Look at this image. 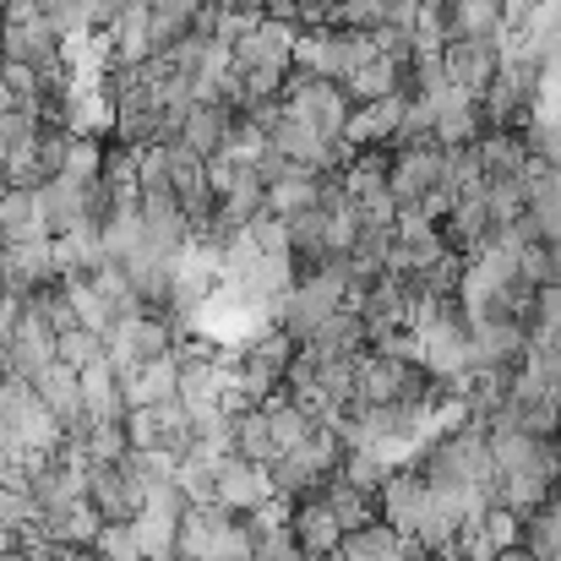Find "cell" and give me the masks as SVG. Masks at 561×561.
Masks as SVG:
<instances>
[{"label":"cell","mask_w":561,"mask_h":561,"mask_svg":"<svg viewBox=\"0 0 561 561\" xmlns=\"http://www.w3.org/2000/svg\"><path fill=\"white\" fill-rule=\"evenodd\" d=\"M442 5H453V0H442Z\"/></svg>","instance_id":"cell-38"},{"label":"cell","mask_w":561,"mask_h":561,"mask_svg":"<svg viewBox=\"0 0 561 561\" xmlns=\"http://www.w3.org/2000/svg\"><path fill=\"white\" fill-rule=\"evenodd\" d=\"M496 66H502V55H496L491 38H453V44L442 49V71H447V82L463 88V93H474V99L491 88Z\"/></svg>","instance_id":"cell-9"},{"label":"cell","mask_w":561,"mask_h":561,"mask_svg":"<svg viewBox=\"0 0 561 561\" xmlns=\"http://www.w3.org/2000/svg\"><path fill=\"white\" fill-rule=\"evenodd\" d=\"M0 110H16V99L5 93V55H0Z\"/></svg>","instance_id":"cell-33"},{"label":"cell","mask_w":561,"mask_h":561,"mask_svg":"<svg viewBox=\"0 0 561 561\" xmlns=\"http://www.w3.org/2000/svg\"><path fill=\"white\" fill-rule=\"evenodd\" d=\"M339 88L350 93V104H376V99H387V93H398V88H403V66H398V60H387V55H371V60H366V66H355Z\"/></svg>","instance_id":"cell-18"},{"label":"cell","mask_w":561,"mask_h":561,"mask_svg":"<svg viewBox=\"0 0 561 561\" xmlns=\"http://www.w3.org/2000/svg\"><path fill=\"white\" fill-rule=\"evenodd\" d=\"M148 491L126 474V463H93L88 469V507L104 518V524H131L142 513Z\"/></svg>","instance_id":"cell-4"},{"label":"cell","mask_w":561,"mask_h":561,"mask_svg":"<svg viewBox=\"0 0 561 561\" xmlns=\"http://www.w3.org/2000/svg\"><path fill=\"white\" fill-rule=\"evenodd\" d=\"M245 229H251V240H256L262 256H289V229H284V218L262 213V218H251Z\"/></svg>","instance_id":"cell-31"},{"label":"cell","mask_w":561,"mask_h":561,"mask_svg":"<svg viewBox=\"0 0 561 561\" xmlns=\"http://www.w3.org/2000/svg\"><path fill=\"white\" fill-rule=\"evenodd\" d=\"M5 474H11V463H5V453H0V485H5Z\"/></svg>","instance_id":"cell-35"},{"label":"cell","mask_w":561,"mask_h":561,"mask_svg":"<svg viewBox=\"0 0 561 561\" xmlns=\"http://www.w3.org/2000/svg\"><path fill=\"white\" fill-rule=\"evenodd\" d=\"M295 22H278V16H262L240 44H234V77L245 71H284L289 77V55H295Z\"/></svg>","instance_id":"cell-3"},{"label":"cell","mask_w":561,"mask_h":561,"mask_svg":"<svg viewBox=\"0 0 561 561\" xmlns=\"http://www.w3.org/2000/svg\"><path fill=\"white\" fill-rule=\"evenodd\" d=\"M403 546H409V540H403V535H392V529L376 518V524H366V529L344 535V546H339L328 561H398L403 557Z\"/></svg>","instance_id":"cell-19"},{"label":"cell","mask_w":561,"mask_h":561,"mask_svg":"<svg viewBox=\"0 0 561 561\" xmlns=\"http://www.w3.org/2000/svg\"><path fill=\"white\" fill-rule=\"evenodd\" d=\"M289 518H295V502L289 496H267L262 507L245 513V529L251 535H273V529H289Z\"/></svg>","instance_id":"cell-30"},{"label":"cell","mask_w":561,"mask_h":561,"mask_svg":"<svg viewBox=\"0 0 561 561\" xmlns=\"http://www.w3.org/2000/svg\"><path fill=\"white\" fill-rule=\"evenodd\" d=\"M409 99H414V93L398 88V93H387V99H376V104H355L350 121H344V142H350L355 153L387 148V142L398 137V121H403V104H409Z\"/></svg>","instance_id":"cell-7"},{"label":"cell","mask_w":561,"mask_h":561,"mask_svg":"<svg viewBox=\"0 0 561 561\" xmlns=\"http://www.w3.org/2000/svg\"><path fill=\"white\" fill-rule=\"evenodd\" d=\"M38 234H49L38 218V191L0 186V240L16 245V240H38Z\"/></svg>","instance_id":"cell-17"},{"label":"cell","mask_w":561,"mask_h":561,"mask_svg":"<svg viewBox=\"0 0 561 561\" xmlns=\"http://www.w3.org/2000/svg\"><path fill=\"white\" fill-rule=\"evenodd\" d=\"M502 0H453L447 5V44L453 38H496Z\"/></svg>","instance_id":"cell-21"},{"label":"cell","mask_w":561,"mask_h":561,"mask_svg":"<svg viewBox=\"0 0 561 561\" xmlns=\"http://www.w3.org/2000/svg\"><path fill=\"white\" fill-rule=\"evenodd\" d=\"M436 186H442V148L392 153V164H387V196H392L398 207H420Z\"/></svg>","instance_id":"cell-8"},{"label":"cell","mask_w":561,"mask_h":561,"mask_svg":"<svg viewBox=\"0 0 561 561\" xmlns=\"http://www.w3.org/2000/svg\"><path fill=\"white\" fill-rule=\"evenodd\" d=\"M44 366H55V333L44 328L38 311L22 306V317L11 328V344H5V360H0V376L5 381H33Z\"/></svg>","instance_id":"cell-5"},{"label":"cell","mask_w":561,"mask_h":561,"mask_svg":"<svg viewBox=\"0 0 561 561\" xmlns=\"http://www.w3.org/2000/svg\"><path fill=\"white\" fill-rule=\"evenodd\" d=\"M317 196H322V175H311V170H295V164H289V175H278L273 186L262 191V207H267L273 218H295V213H311V207H317Z\"/></svg>","instance_id":"cell-16"},{"label":"cell","mask_w":561,"mask_h":561,"mask_svg":"<svg viewBox=\"0 0 561 561\" xmlns=\"http://www.w3.org/2000/svg\"><path fill=\"white\" fill-rule=\"evenodd\" d=\"M518 137H524V148H529L535 159H546L551 170H561V115L551 126H524Z\"/></svg>","instance_id":"cell-32"},{"label":"cell","mask_w":561,"mask_h":561,"mask_svg":"<svg viewBox=\"0 0 561 561\" xmlns=\"http://www.w3.org/2000/svg\"><path fill=\"white\" fill-rule=\"evenodd\" d=\"M267 496H273V480H267V469H262V463L224 458V463L213 469V502H218L224 513L245 518V513H251V507H262Z\"/></svg>","instance_id":"cell-6"},{"label":"cell","mask_w":561,"mask_h":561,"mask_svg":"<svg viewBox=\"0 0 561 561\" xmlns=\"http://www.w3.org/2000/svg\"><path fill=\"white\" fill-rule=\"evenodd\" d=\"M38 218L49 234H71L77 224H88V186H71V181H44L38 186Z\"/></svg>","instance_id":"cell-13"},{"label":"cell","mask_w":561,"mask_h":561,"mask_svg":"<svg viewBox=\"0 0 561 561\" xmlns=\"http://www.w3.org/2000/svg\"><path fill=\"white\" fill-rule=\"evenodd\" d=\"M99 561H142L137 557V540H131V529L126 524H104L99 535H93V546H88Z\"/></svg>","instance_id":"cell-29"},{"label":"cell","mask_w":561,"mask_h":561,"mask_svg":"<svg viewBox=\"0 0 561 561\" xmlns=\"http://www.w3.org/2000/svg\"><path fill=\"white\" fill-rule=\"evenodd\" d=\"M480 529H485V546H491V551H507V546H518V540H524V518H518V513H507L502 502H491V507H485Z\"/></svg>","instance_id":"cell-27"},{"label":"cell","mask_w":561,"mask_h":561,"mask_svg":"<svg viewBox=\"0 0 561 561\" xmlns=\"http://www.w3.org/2000/svg\"><path fill=\"white\" fill-rule=\"evenodd\" d=\"M474 159H480L485 181H507V175H518V170H524L529 148H524V137H518V131H485V137L474 142Z\"/></svg>","instance_id":"cell-20"},{"label":"cell","mask_w":561,"mask_h":561,"mask_svg":"<svg viewBox=\"0 0 561 561\" xmlns=\"http://www.w3.org/2000/svg\"><path fill=\"white\" fill-rule=\"evenodd\" d=\"M0 55H5V60H22V66H33V71H44V66L60 60V38L44 27V16H33V22H5V27H0Z\"/></svg>","instance_id":"cell-11"},{"label":"cell","mask_w":561,"mask_h":561,"mask_svg":"<svg viewBox=\"0 0 561 561\" xmlns=\"http://www.w3.org/2000/svg\"><path fill=\"white\" fill-rule=\"evenodd\" d=\"M99 175H104V142L99 137H71L66 142V159H60V181L93 186Z\"/></svg>","instance_id":"cell-25"},{"label":"cell","mask_w":561,"mask_h":561,"mask_svg":"<svg viewBox=\"0 0 561 561\" xmlns=\"http://www.w3.org/2000/svg\"><path fill=\"white\" fill-rule=\"evenodd\" d=\"M0 387H5V376H0Z\"/></svg>","instance_id":"cell-37"},{"label":"cell","mask_w":561,"mask_h":561,"mask_svg":"<svg viewBox=\"0 0 561 561\" xmlns=\"http://www.w3.org/2000/svg\"><path fill=\"white\" fill-rule=\"evenodd\" d=\"M317 502L339 518V529H344V535H355V529L376 524V496L371 491H355V485H350V480H339V474H328V480L317 485Z\"/></svg>","instance_id":"cell-14"},{"label":"cell","mask_w":561,"mask_h":561,"mask_svg":"<svg viewBox=\"0 0 561 561\" xmlns=\"http://www.w3.org/2000/svg\"><path fill=\"white\" fill-rule=\"evenodd\" d=\"M27 524H38L33 491L16 485V480H5V485H0V529H27Z\"/></svg>","instance_id":"cell-28"},{"label":"cell","mask_w":561,"mask_h":561,"mask_svg":"<svg viewBox=\"0 0 561 561\" xmlns=\"http://www.w3.org/2000/svg\"><path fill=\"white\" fill-rule=\"evenodd\" d=\"M289 535H295V546L306 551L311 561H328L339 546H344V529H339V518L311 496V502H295V518H289Z\"/></svg>","instance_id":"cell-10"},{"label":"cell","mask_w":561,"mask_h":561,"mask_svg":"<svg viewBox=\"0 0 561 561\" xmlns=\"http://www.w3.org/2000/svg\"><path fill=\"white\" fill-rule=\"evenodd\" d=\"M55 360H60L66 371H88L93 360H104V339L88 333V328H71V333L55 339Z\"/></svg>","instance_id":"cell-26"},{"label":"cell","mask_w":561,"mask_h":561,"mask_svg":"<svg viewBox=\"0 0 561 561\" xmlns=\"http://www.w3.org/2000/svg\"><path fill=\"white\" fill-rule=\"evenodd\" d=\"M447 49V5L442 0H420V16L409 27V55L425 60V55H442Z\"/></svg>","instance_id":"cell-24"},{"label":"cell","mask_w":561,"mask_h":561,"mask_svg":"<svg viewBox=\"0 0 561 561\" xmlns=\"http://www.w3.org/2000/svg\"><path fill=\"white\" fill-rule=\"evenodd\" d=\"M60 295H66V306H71V322H77V328H88V333H99V339L115 328V311L93 295V284H88V278L60 284Z\"/></svg>","instance_id":"cell-23"},{"label":"cell","mask_w":561,"mask_h":561,"mask_svg":"<svg viewBox=\"0 0 561 561\" xmlns=\"http://www.w3.org/2000/svg\"><path fill=\"white\" fill-rule=\"evenodd\" d=\"M284 115L289 121H306L317 137H328V142H339L344 137V121H350V93L339 88V82H322V77H306V71H289L284 77Z\"/></svg>","instance_id":"cell-2"},{"label":"cell","mask_w":561,"mask_h":561,"mask_svg":"<svg viewBox=\"0 0 561 561\" xmlns=\"http://www.w3.org/2000/svg\"><path fill=\"white\" fill-rule=\"evenodd\" d=\"M33 392H38V403L60 420V431H71L77 420H82V392H77V371H66L60 360L55 366H44V371L27 381Z\"/></svg>","instance_id":"cell-15"},{"label":"cell","mask_w":561,"mask_h":561,"mask_svg":"<svg viewBox=\"0 0 561 561\" xmlns=\"http://www.w3.org/2000/svg\"><path fill=\"white\" fill-rule=\"evenodd\" d=\"M414 469H420L425 485H496V469H491V447H485V425L480 420H469L463 431L442 436Z\"/></svg>","instance_id":"cell-1"},{"label":"cell","mask_w":561,"mask_h":561,"mask_svg":"<svg viewBox=\"0 0 561 561\" xmlns=\"http://www.w3.org/2000/svg\"><path fill=\"white\" fill-rule=\"evenodd\" d=\"M518 546L535 561H561V491L535 518H524V540H518Z\"/></svg>","instance_id":"cell-22"},{"label":"cell","mask_w":561,"mask_h":561,"mask_svg":"<svg viewBox=\"0 0 561 561\" xmlns=\"http://www.w3.org/2000/svg\"><path fill=\"white\" fill-rule=\"evenodd\" d=\"M284 561H311V557H306V551H289V557H284Z\"/></svg>","instance_id":"cell-36"},{"label":"cell","mask_w":561,"mask_h":561,"mask_svg":"<svg viewBox=\"0 0 561 561\" xmlns=\"http://www.w3.org/2000/svg\"><path fill=\"white\" fill-rule=\"evenodd\" d=\"M496 561H535L524 546H507V551H496Z\"/></svg>","instance_id":"cell-34"},{"label":"cell","mask_w":561,"mask_h":561,"mask_svg":"<svg viewBox=\"0 0 561 561\" xmlns=\"http://www.w3.org/2000/svg\"><path fill=\"white\" fill-rule=\"evenodd\" d=\"M229 121H234V110H229V104H191L186 121H181V137H175V142H181L186 153H196V159L207 164V159H213V153L224 148V137H229Z\"/></svg>","instance_id":"cell-12"}]
</instances>
